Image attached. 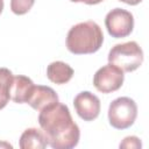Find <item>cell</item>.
<instances>
[{
  "label": "cell",
  "mask_w": 149,
  "mask_h": 149,
  "mask_svg": "<svg viewBox=\"0 0 149 149\" xmlns=\"http://www.w3.org/2000/svg\"><path fill=\"white\" fill-rule=\"evenodd\" d=\"M71 2H83L86 5H98L100 2H102L104 0H70Z\"/></svg>",
  "instance_id": "obj_15"
},
{
  "label": "cell",
  "mask_w": 149,
  "mask_h": 149,
  "mask_svg": "<svg viewBox=\"0 0 149 149\" xmlns=\"http://www.w3.org/2000/svg\"><path fill=\"white\" fill-rule=\"evenodd\" d=\"M104 42V34L94 21L79 22L70 28L66 35V48L73 55L97 52Z\"/></svg>",
  "instance_id": "obj_2"
},
{
  "label": "cell",
  "mask_w": 149,
  "mask_h": 149,
  "mask_svg": "<svg viewBox=\"0 0 149 149\" xmlns=\"http://www.w3.org/2000/svg\"><path fill=\"white\" fill-rule=\"evenodd\" d=\"M108 63L118 66L123 72H133L143 62V51L135 41L119 43L108 52Z\"/></svg>",
  "instance_id": "obj_3"
},
{
  "label": "cell",
  "mask_w": 149,
  "mask_h": 149,
  "mask_svg": "<svg viewBox=\"0 0 149 149\" xmlns=\"http://www.w3.org/2000/svg\"><path fill=\"white\" fill-rule=\"evenodd\" d=\"M73 73H74L73 69L69 64L62 61L51 62L47 68L48 79L57 85H63L69 83L73 77Z\"/></svg>",
  "instance_id": "obj_10"
},
{
  "label": "cell",
  "mask_w": 149,
  "mask_h": 149,
  "mask_svg": "<svg viewBox=\"0 0 149 149\" xmlns=\"http://www.w3.org/2000/svg\"><path fill=\"white\" fill-rule=\"evenodd\" d=\"M57 101H59L58 95L54 88H51L50 86H44V85H35L27 100V104L31 108L40 112L44 107L51 104H55Z\"/></svg>",
  "instance_id": "obj_8"
},
{
  "label": "cell",
  "mask_w": 149,
  "mask_h": 149,
  "mask_svg": "<svg viewBox=\"0 0 149 149\" xmlns=\"http://www.w3.org/2000/svg\"><path fill=\"white\" fill-rule=\"evenodd\" d=\"M119 1L125 2V3H127V5H130V6H136V5H139L142 0H119Z\"/></svg>",
  "instance_id": "obj_16"
},
{
  "label": "cell",
  "mask_w": 149,
  "mask_h": 149,
  "mask_svg": "<svg viewBox=\"0 0 149 149\" xmlns=\"http://www.w3.org/2000/svg\"><path fill=\"white\" fill-rule=\"evenodd\" d=\"M125 80V72L118 66L108 63L100 69L93 76V85L101 93H112L118 91Z\"/></svg>",
  "instance_id": "obj_6"
},
{
  "label": "cell",
  "mask_w": 149,
  "mask_h": 149,
  "mask_svg": "<svg viewBox=\"0 0 149 149\" xmlns=\"http://www.w3.org/2000/svg\"><path fill=\"white\" fill-rule=\"evenodd\" d=\"M2 9H3V0H0V14L2 13Z\"/></svg>",
  "instance_id": "obj_18"
},
{
  "label": "cell",
  "mask_w": 149,
  "mask_h": 149,
  "mask_svg": "<svg viewBox=\"0 0 149 149\" xmlns=\"http://www.w3.org/2000/svg\"><path fill=\"white\" fill-rule=\"evenodd\" d=\"M137 116V105L129 97L114 99L108 107V121L115 129H127L135 122Z\"/></svg>",
  "instance_id": "obj_4"
},
{
  "label": "cell",
  "mask_w": 149,
  "mask_h": 149,
  "mask_svg": "<svg viewBox=\"0 0 149 149\" xmlns=\"http://www.w3.org/2000/svg\"><path fill=\"white\" fill-rule=\"evenodd\" d=\"M105 26L108 34L114 38H123L132 34L134 28V16L122 8H114L106 14Z\"/></svg>",
  "instance_id": "obj_5"
},
{
  "label": "cell",
  "mask_w": 149,
  "mask_h": 149,
  "mask_svg": "<svg viewBox=\"0 0 149 149\" xmlns=\"http://www.w3.org/2000/svg\"><path fill=\"white\" fill-rule=\"evenodd\" d=\"M74 109L80 119L84 121H93L99 116L101 104L99 98L90 91L78 93L73 99Z\"/></svg>",
  "instance_id": "obj_7"
},
{
  "label": "cell",
  "mask_w": 149,
  "mask_h": 149,
  "mask_svg": "<svg viewBox=\"0 0 149 149\" xmlns=\"http://www.w3.org/2000/svg\"><path fill=\"white\" fill-rule=\"evenodd\" d=\"M19 146L21 149H44L48 142L42 129L27 128L20 136Z\"/></svg>",
  "instance_id": "obj_11"
},
{
  "label": "cell",
  "mask_w": 149,
  "mask_h": 149,
  "mask_svg": "<svg viewBox=\"0 0 149 149\" xmlns=\"http://www.w3.org/2000/svg\"><path fill=\"white\" fill-rule=\"evenodd\" d=\"M34 86H35L34 81L27 76H22V74L13 76L9 87L10 100H13L16 104H27V100Z\"/></svg>",
  "instance_id": "obj_9"
},
{
  "label": "cell",
  "mask_w": 149,
  "mask_h": 149,
  "mask_svg": "<svg viewBox=\"0 0 149 149\" xmlns=\"http://www.w3.org/2000/svg\"><path fill=\"white\" fill-rule=\"evenodd\" d=\"M40 127L52 149H72L80 139L78 125L66 105L57 101L40 111Z\"/></svg>",
  "instance_id": "obj_1"
},
{
  "label": "cell",
  "mask_w": 149,
  "mask_h": 149,
  "mask_svg": "<svg viewBox=\"0 0 149 149\" xmlns=\"http://www.w3.org/2000/svg\"><path fill=\"white\" fill-rule=\"evenodd\" d=\"M35 0H10V9L16 15L27 14L34 6Z\"/></svg>",
  "instance_id": "obj_13"
},
{
  "label": "cell",
  "mask_w": 149,
  "mask_h": 149,
  "mask_svg": "<svg viewBox=\"0 0 149 149\" xmlns=\"http://www.w3.org/2000/svg\"><path fill=\"white\" fill-rule=\"evenodd\" d=\"M13 79V73L7 68H0V109L5 108L10 100L9 87Z\"/></svg>",
  "instance_id": "obj_12"
},
{
  "label": "cell",
  "mask_w": 149,
  "mask_h": 149,
  "mask_svg": "<svg viewBox=\"0 0 149 149\" xmlns=\"http://www.w3.org/2000/svg\"><path fill=\"white\" fill-rule=\"evenodd\" d=\"M141 147L142 143L137 136H127L120 143V148H141Z\"/></svg>",
  "instance_id": "obj_14"
},
{
  "label": "cell",
  "mask_w": 149,
  "mask_h": 149,
  "mask_svg": "<svg viewBox=\"0 0 149 149\" xmlns=\"http://www.w3.org/2000/svg\"><path fill=\"white\" fill-rule=\"evenodd\" d=\"M13 148V146L12 144H9L8 142H0V148Z\"/></svg>",
  "instance_id": "obj_17"
}]
</instances>
